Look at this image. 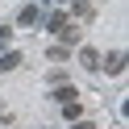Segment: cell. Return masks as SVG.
<instances>
[{"label": "cell", "mask_w": 129, "mask_h": 129, "mask_svg": "<svg viewBox=\"0 0 129 129\" xmlns=\"http://www.w3.org/2000/svg\"><path fill=\"white\" fill-rule=\"evenodd\" d=\"M100 67H104V75H121V71H125V50L100 54Z\"/></svg>", "instance_id": "cell-1"}, {"label": "cell", "mask_w": 129, "mask_h": 129, "mask_svg": "<svg viewBox=\"0 0 129 129\" xmlns=\"http://www.w3.org/2000/svg\"><path fill=\"white\" fill-rule=\"evenodd\" d=\"M67 25H71V17H67V13H62V9L46 17V29H50V34H62V29H67Z\"/></svg>", "instance_id": "cell-2"}, {"label": "cell", "mask_w": 129, "mask_h": 129, "mask_svg": "<svg viewBox=\"0 0 129 129\" xmlns=\"http://www.w3.org/2000/svg\"><path fill=\"white\" fill-rule=\"evenodd\" d=\"M79 62H83L87 71H100V50H92V46H83V50H79Z\"/></svg>", "instance_id": "cell-3"}, {"label": "cell", "mask_w": 129, "mask_h": 129, "mask_svg": "<svg viewBox=\"0 0 129 129\" xmlns=\"http://www.w3.org/2000/svg\"><path fill=\"white\" fill-rule=\"evenodd\" d=\"M17 21H21V25H38V21H42V13H38V4H25Z\"/></svg>", "instance_id": "cell-4"}, {"label": "cell", "mask_w": 129, "mask_h": 129, "mask_svg": "<svg viewBox=\"0 0 129 129\" xmlns=\"http://www.w3.org/2000/svg\"><path fill=\"white\" fill-rule=\"evenodd\" d=\"M21 67V50H9V54H0V71H17Z\"/></svg>", "instance_id": "cell-5"}, {"label": "cell", "mask_w": 129, "mask_h": 129, "mask_svg": "<svg viewBox=\"0 0 129 129\" xmlns=\"http://www.w3.org/2000/svg\"><path fill=\"white\" fill-rule=\"evenodd\" d=\"M79 112H83V104H79V100H67V104H62V117H67V121H75Z\"/></svg>", "instance_id": "cell-6"}, {"label": "cell", "mask_w": 129, "mask_h": 129, "mask_svg": "<svg viewBox=\"0 0 129 129\" xmlns=\"http://www.w3.org/2000/svg\"><path fill=\"white\" fill-rule=\"evenodd\" d=\"M67 100H75V87H71V83H58V104H67Z\"/></svg>", "instance_id": "cell-7"}, {"label": "cell", "mask_w": 129, "mask_h": 129, "mask_svg": "<svg viewBox=\"0 0 129 129\" xmlns=\"http://www.w3.org/2000/svg\"><path fill=\"white\" fill-rule=\"evenodd\" d=\"M75 17H92V4L87 0H75Z\"/></svg>", "instance_id": "cell-8"}, {"label": "cell", "mask_w": 129, "mask_h": 129, "mask_svg": "<svg viewBox=\"0 0 129 129\" xmlns=\"http://www.w3.org/2000/svg\"><path fill=\"white\" fill-rule=\"evenodd\" d=\"M46 54H50V58H54V62H58V58H67V46H62V42H58V46H50V50H46Z\"/></svg>", "instance_id": "cell-9"}, {"label": "cell", "mask_w": 129, "mask_h": 129, "mask_svg": "<svg viewBox=\"0 0 129 129\" xmlns=\"http://www.w3.org/2000/svg\"><path fill=\"white\" fill-rule=\"evenodd\" d=\"M9 38H13V29H9V25H0V46L9 42Z\"/></svg>", "instance_id": "cell-10"}, {"label": "cell", "mask_w": 129, "mask_h": 129, "mask_svg": "<svg viewBox=\"0 0 129 129\" xmlns=\"http://www.w3.org/2000/svg\"><path fill=\"white\" fill-rule=\"evenodd\" d=\"M75 129H96V125H92V121H79V117H75Z\"/></svg>", "instance_id": "cell-11"}]
</instances>
